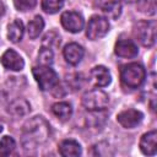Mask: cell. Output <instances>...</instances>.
I'll return each mask as SVG.
<instances>
[{"instance_id":"6da1fadb","label":"cell","mask_w":157,"mask_h":157,"mask_svg":"<svg viewBox=\"0 0 157 157\" xmlns=\"http://www.w3.org/2000/svg\"><path fill=\"white\" fill-rule=\"evenodd\" d=\"M49 125L42 117H34L23 126V145L26 148L37 146L48 139Z\"/></svg>"},{"instance_id":"7a4b0ae2","label":"cell","mask_w":157,"mask_h":157,"mask_svg":"<svg viewBox=\"0 0 157 157\" xmlns=\"http://www.w3.org/2000/svg\"><path fill=\"white\" fill-rule=\"evenodd\" d=\"M146 78V70L141 64L130 63L121 67L120 70V80L124 86L129 88L140 87Z\"/></svg>"},{"instance_id":"3957f363","label":"cell","mask_w":157,"mask_h":157,"mask_svg":"<svg viewBox=\"0 0 157 157\" xmlns=\"http://www.w3.org/2000/svg\"><path fill=\"white\" fill-rule=\"evenodd\" d=\"M32 74L42 91H49L58 86L59 77L58 74L48 65H38L34 66Z\"/></svg>"},{"instance_id":"277c9868","label":"cell","mask_w":157,"mask_h":157,"mask_svg":"<svg viewBox=\"0 0 157 157\" xmlns=\"http://www.w3.org/2000/svg\"><path fill=\"white\" fill-rule=\"evenodd\" d=\"M108 103H109L108 94L99 88H93L91 91H87L82 96V105L88 112H102L105 109Z\"/></svg>"},{"instance_id":"5b68a950","label":"cell","mask_w":157,"mask_h":157,"mask_svg":"<svg viewBox=\"0 0 157 157\" xmlns=\"http://www.w3.org/2000/svg\"><path fill=\"white\" fill-rule=\"evenodd\" d=\"M134 36L144 47H152L156 40V22L142 20L134 27Z\"/></svg>"},{"instance_id":"8992f818","label":"cell","mask_w":157,"mask_h":157,"mask_svg":"<svg viewBox=\"0 0 157 157\" xmlns=\"http://www.w3.org/2000/svg\"><path fill=\"white\" fill-rule=\"evenodd\" d=\"M109 21L104 16L94 15L90 18L87 27H86V36L91 40H97L103 38L109 32Z\"/></svg>"},{"instance_id":"52a82bcc","label":"cell","mask_w":157,"mask_h":157,"mask_svg":"<svg viewBox=\"0 0 157 157\" xmlns=\"http://www.w3.org/2000/svg\"><path fill=\"white\" fill-rule=\"evenodd\" d=\"M60 21H61L63 27L71 33H77L80 31H82V28L85 26V20H83L82 15L76 12V11L63 12Z\"/></svg>"},{"instance_id":"ba28073f","label":"cell","mask_w":157,"mask_h":157,"mask_svg":"<svg viewBox=\"0 0 157 157\" xmlns=\"http://www.w3.org/2000/svg\"><path fill=\"white\" fill-rule=\"evenodd\" d=\"M144 119V114L137 110V109H132V108H129V109H125V110H121L118 115H117V120L118 123L125 128V129H132V128H136Z\"/></svg>"},{"instance_id":"9c48e42d","label":"cell","mask_w":157,"mask_h":157,"mask_svg":"<svg viewBox=\"0 0 157 157\" xmlns=\"http://www.w3.org/2000/svg\"><path fill=\"white\" fill-rule=\"evenodd\" d=\"M0 61L5 69L12 70V71H20L25 66V61H23L22 56L17 52H15L13 49H7L1 55Z\"/></svg>"},{"instance_id":"30bf717a","label":"cell","mask_w":157,"mask_h":157,"mask_svg":"<svg viewBox=\"0 0 157 157\" xmlns=\"http://www.w3.org/2000/svg\"><path fill=\"white\" fill-rule=\"evenodd\" d=\"M114 52L120 58H135L139 53L137 45L132 39H119L115 43Z\"/></svg>"},{"instance_id":"8fae6325","label":"cell","mask_w":157,"mask_h":157,"mask_svg":"<svg viewBox=\"0 0 157 157\" xmlns=\"http://www.w3.org/2000/svg\"><path fill=\"white\" fill-rule=\"evenodd\" d=\"M63 55L66 63H69L70 65H77L85 55V49L82 45L77 43H69L65 45L63 50Z\"/></svg>"},{"instance_id":"7c38bea8","label":"cell","mask_w":157,"mask_h":157,"mask_svg":"<svg viewBox=\"0 0 157 157\" xmlns=\"http://www.w3.org/2000/svg\"><path fill=\"white\" fill-rule=\"evenodd\" d=\"M140 150L144 155L153 156L157 152V132L156 130H151L142 135L140 140Z\"/></svg>"},{"instance_id":"4fadbf2b","label":"cell","mask_w":157,"mask_h":157,"mask_svg":"<svg viewBox=\"0 0 157 157\" xmlns=\"http://www.w3.org/2000/svg\"><path fill=\"white\" fill-rule=\"evenodd\" d=\"M91 76L93 78L94 85L98 87H105L112 81V75H110L109 70L103 65L94 66L91 71Z\"/></svg>"},{"instance_id":"5bb4252c","label":"cell","mask_w":157,"mask_h":157,"mask_svg":"<svg viewBox=\"0 0 157 157\" xmlns=\"http://www.w3.org/2000/svg\"><path fill=\"white\" fill-rule=\"evenodd\" d=\"M59 153L64 157H76L82 153L81 145L75 140H63L59 144Z\"/></svg>"},{"instance_id":"9a60e30c","label":"cell","mask_w":157,"mask_h":157,"mask_svg":"<svg viewBox=\"0 0 157 157\" xmlns=\"http://www.w3.org/2000/svg\"><path fill=\"white\" fill-rule=\"evenodd\" d=\"M29 109H31L29 103L23 98H17V99L12 101L7 107V112L15 117L26 115L29 112Z\"/></svg>"},{"instance_id":"2e32d148","label":"cell","mask_w":157,"mask_h":157,"mask_svg":"<svg viewBox=\"0 0 157 157\" xmlns=\"http://www.w3.org/2000/svg\"><path fill=\"white\" fill-rule=\"evenodd\" d=\"M23 33H25V27L22 21L20 20H15L7 26V38L12 43L20 42L23 37Z\"/></svg>"},{"instance_id":"e0dca14e","label":"cell","mask_w":157,"mask_h":157,"mask_svg":"<svg viewBox=\"0 0 157 157\" xmlns=\"http://www.w3.org/2000/svg\"><path fill=\"white\" fill-rule=\"evenodd\" d=\"M52 112L54 113V115L56 118H59L60 120L65 121V120L71 118V115H72V107L67 102H58V103L53 104Z\"/></svg>"},{"instance_id":"ac0fdd59","label":"cell","mask_w":157,"mask_h":157,"mask_svg":"<svg viewBox=\"0 0 157 157\" xmlns=\"http://www.w3.org/2000/svg\"><path fill=\"white\" fill-rule=\"evenodd\" d=\"M44 28V20L40 17V16H34V18L32 21L28 22V26H27V33H28V37L31 39H36L39 37V34L42 33Z\"/></svg>"},{"instance_id":"d6986e66","label":"cell","mask_w":157,"mask_h":157,"mask_svg":"<svg viewBox=\"0 0 157 157\" xmlns=\"http://www.w3.org/2000/svg\"><path fill=\"white\" fill-rule=\"evenodd\" d=\"M102 10H103V12L105 13V16L108 18L115 20L121 13V4L118 0H110V1H108L103 5Z\"/></svg>"},{"instance_id":"ffe728a7","label":"cell","mask_w":157,"mask_h":157,"mask_svg":"<svg viewBox=\"0 0 157 157\" xmlns=\"http://www.w3.org/2000/svg\"><path fill=\"white\" fill-rule=\"evenodd\" d=\"M15 147H16L15 140L11 136H7V135L4 136L0 140V156L4 157V156L11 155L15 151Z\"/></svg>"},{"instance_id":"44dd1931","label":"cell","mask_w":157,"mask_h":157,"mask_svg":"<svg viewBox=\"0 0 157 157\" xmlns=\"http://www.w3.org/2000/svg\"><path fill=\"white\" fill-rule=\"evenodd\" d=\"M136 6L140 12L147 16H152L156 13V0H137Z\"/></svg>"},{"instance_id":"7402d4cb","label":"cell","mask_w":157,"mask_h":157,"mask_svg":"<svg viewBox=\"0 0 157 157\" xmlns=\"http://www.w3.org/2000/svg\"><path fill=\"white\" fill-rule=\"evenodd\" d=\"M60 44V36L54 32V31H50L48 32L44 37H43V40H42V47H45V48H49V49H54L56 47H59Z\"/></svg>"},{"instance_id":"603a6c76","label":"cell","mask_w":157,"mask_h":157,"mask_svg":"<svg viewBox=\"0 0 157 157\" xmlns=\"http://www.w3.org/2000/svg\"><path fill=\"white\" fill-rule=\"evenodd\" d=\"M64 6V0H42V9L47 13H56Z\"/></svg>"},{"instance_id":"cb8c5ba5","label":"cell","mask_w":157,"mask_h":157,"mask_svg":"<svg viewBox=\"0 0 157 157\" xmlns=\"http://www.w3.org/2000/svg\"><path fill=\"white\" fill-rule=\"evenodd\" d=\"M54 61V55H53V50L45 47H42L39 49L38 53V64L39 65H48L50 66Z\"/></svg>"},{"instance_id":"d4e9b609","label":"cell","mask_w":157,"mask_h":157,"mask_svg":"<svg viewBox=\"0 0 157 157\" xmlns=\"http://www.w3.org/2000/svg\"><path fill=\"white\" fill-rule=\"evenodd\" d=\"M13 5L18 11H28L37 5V0H13Z\"/></svg>"},{"instance_id":"484cf974","label":"cell","mask_w":157,"mask_h":157,"mask_svg":"<svg viewBox=\"0 0 157 157\" xmlns=\"http://www.w3.org/2000/svg\"><path fill=\"white\" fill-rule=\"evenodd\" d=\"M5 13V5L2 4V1H0V17H2Z\"/></svg>"},{"instance_id":"4316f807","label":"cell","mask_w":157,"mask_h":157,"mask_svg":"<svg viewBox=\"0 0 157 157\" xmlns=\"http://www.w3.org/2000/svg\"><path fill=\"white\" fill-rule=\"evenodd\" d=\"M1 131H2V125L0 124V132H1Z\"/></svg>"}]
</instances>
